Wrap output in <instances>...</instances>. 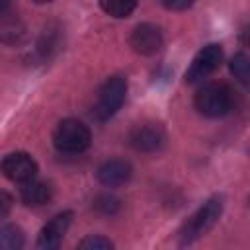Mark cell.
<instances>
[{"label": "cell", "mask_w": 250, "mask_h": 250, "mask_svg": "<svg viewBox=\"0 0 250 250\" xmlns=\"http://www.w3.org/2000/svg\"><path fill=\"white\" fill-rule=\"evenodd\" d=\"M164 8L168 10H174V12H180V10H188L195 0H160Z\"/></svg>", "instance_id": "ffe728a7"}, {"label": "cell", "mask_w": 250, "mask_h": 250, "mask_svg": "<svg viewBox=\"0 0 250 250\" xmlns=\"http://www.w3.org/2000/svg\"><path fill=\"white\" fill-rule=\"evenodd\" d=\"M10 4H12V0H0V14H4V12H8V8H10Z\"/></svg>", "instance_id": "44dd1931"}, {"label": "cell", "mask_w": 250, "mask_h": 250, "mask_svg": "<svg viewBox=\"0 0 250 250\" xmlns=\"http://www.w3.org/2000/svg\"><path fill=\"white\" fill-rule=\"evenodd\" d=\"M92 207H94L100 215L111 217V215L119 213V209H121V201H119L115 195H111V193H100V195L94 197Z\"/></svg>", "instance_id": "e0dca14e"}, {"label": "cell", "mask_w": 250, "mask_h": 250, "mask_svg": "<svg viewBox=\"0 0 250 250\" xmlns=\"http://www.w3.org/2000/svg\"><path fill=\"white\" fill-rule=\"evenodd\" d=\"M133 176V168L127 160H121V158H111V160H105L98 172H96V178L102 186H107V188H119L123 184H127Z\"/></svg>", "instance_id": "30bf717a"}, {"label": "cell", "mask_w": 250, "mask_h": 250, "mask_svg": "<svg viewBox=\"0 0 250 250\" xmlns=\"http://www.w3.org/2000/svg\"><path fill=\"white\" fill-rule=\"evenodd\" d=\"M0 172L10 182L23 184V182H29V180L35 178V174H37V162L27 152H12V154H6L2 158Z\"/></svg>", "instance_id": "52a82bcc"}, {"label": "cell", "mask_w": 250, "mask_h": 250, "mask_svg": "<svg viewBox=\"0 0 250 250\" xmlns=\"http://www.w3.org/2000/svg\"><path fill=\"white\" fill-rule=\"evenodd\" d=\"M223 205H225L223 195H213L211 199H207L186 221V225L182 227V230H180V244L182 246L191 244L193 240H197L199 236H203L205 232H209L215 227V223L219 221V217L223 213Z\"/></svg>", "instance_id": "7a4b0ae2"}, {"label": "cell", "mask_w": 250, "mask_h": 250, "mask_svg": "<svg viewBox=\"0 0 250 250\" xmlns=\"http://www.w3.org/2000/svg\"><path fill=\"white\" fill-rule=\"evenodd\" d=\"M20 197L27 207H41L51 201L53 189L45 182H37L35 178L29 182H23L20 188Z\"/></svg>", "instance_id": "4fadbf2b"}, {"label": "cell", "mask_w": 250, "mask_h": 250, "mask_svg": "<svg viewBox=\"0 0 250 250\" xmlns=\"http://www.w3.org/2000/svg\"><path fill=\"white\" fill-rule=\"evenodd\" d=\"M72 221V213L70 211H62L59 215H55L41 230L37 236V248L41 250H55L59 248V244L62 242V236L66 234L68 227Z\"/></svg>", "instance_id": "ba28073f"}, {"label": "cell", "mask_w": 250, "mask_h": 250, "mask_svg": "<svg viewBox=\"0 0 250 250\" xmlns=\"http://www.w3.org/2000/svg\"><path fill=\"white\" fill-rule=\"evenodd\" d=\"M90 129L78 119H62L53 131V145L66 154L84 152L90 146Z\"/></svg>", "instance_id": "3957f363"}, {"label": "cell", "mask_w": 250, "mask_h": 250, "mask_svg": "<svg viewBox=\"0 0 250 250\" xmlns=\"http://www.w3.org/2000/svg\"><path fill=\"white\" fill-rule=\"evenodd\" d=\"M100 8L111 18H127L135 12L137 0H100Z\"/></svg>", "instance_id": "9a60e30c"}, {"label": "cell", "mask_w": 250, "mask_h": 250, "mask_svg": "<svg viewBox=\"0 0 250 250\" xmlns=\"http://www.w3.org/2000/svg\"><path fill=\"white\" fill-rule=\"evenodd\" d=\"M27 35L25 23L16 14H0V43L4 45H20Z\"/></svg>", "instance_id": "7c38bea8"}, {"label": "cell", "mask_w": 250, "mask_h": 250, "mask_svg": "<svg viewBox=\"0 0 250 250\" xmlns=\"http://www.w3.org/2000/svg\"><path fill=\"white\" fill-rule=\"evenodd\" d=\"M33 2H37V4H47V2H51V0H33Z\"/></svg>", "instance_id": "7402d4cb"}, {"label": "cell", "mask_w": 250, "mask_h": 250, "mask_svg": "<svg viewBox=\"0 0 250 250\" xmlns=\"http://www.w3.org/2000/svg\"><path fill=\"white\" fill-rule=\"evenodd\" d=\"M166 143V131L160 123H141L129 133V145L139 152H158Z\"/></svg>", "instance_id": "8992f818"}, {"label": "cell", "mask_w": 250, "mask_h": 250, "mask_svg": "<svg viewBox=\"0 0 250 250\" xmlns=\"http://www.w3.org/2000/svg\"><path fill=\"white\" fill-rule=\"evenodd\" d=\"M61 47H62V27L57 23H49L37 39L35 53L39 55V59L49 61L61 51Z\"/></svg>", "instance_id": "8fae6325"}, {"label": "cell", "mask_w": 250, "mask_h": 250, "mask_svg": "<svg viewBox=\"0 0 250 250\" xmlns=\"http://www.w3.org/2000/svg\"><path fill=\"white\" fill-rule=\"evenodd\" d=\"M229 68H230V74H232L242 86H248V84H250V59H248L244 53H236V55L230 59Z\"/></svg>", "instance_id": "2e32d148"}, {"label": "cell", "mask_w": 250, "mask_h": 250, "mask_svg": "<svg viewBox=\"0 0 250 250\" xmlns=\"http://www.w3.org/2000/svg\"><path fill=\"white\" fill-rule=\"evenodd\" d=\"M127 96V80L123 76H109L100 92H98V102L94 105V115L98 121H107L109 117H113Z\"/></svg>", "instance_id": "277c9868"}, {"label": "cell", "mask_w": 250, "mask_h": 250, "mask_svg": "<svg viewBox=\"0 0 250 250\" xmlns=\"http://www.w3.org/2000/svg\"><path fill=\"white\" fill-rule=\"evenodd\" d=\"M129 45L139 55H145V57L154 55L162 47V31L152 23H141L133 29L129 37Z\"/></svg>", "instance_id": "9c48e42d"}, {"label": "cell", "mask_w": 250, "mask_h": 250, "mask_svg": "<svg viewBox=\"0 0 250 250\" xmlns=\"http://www.w3.org/2000/svg\"><path fill=\"white\" fill-rule=\"evenodd\" d=\"M78 248H84V250H111L113 242L104 238V236H86L84 240L78 242Z\"/></svg>", "instance_id": "ac0fdd59"}, {"label": "cell", "mask_w": 250, "mask_h": 250, "mask_svg": "<svg viewBox=\"0 0 250 250\" xmlns=\"http://www.w3.org/2000/svg\"><path fill=\"white\" fill-rule=\"evenodd\" d=\"M12 205H14V199H12V195H10L8 191L0 189V219L8 217V213L12 211Z\"/></svg>", "instance_id": "d6986e66"}, {"label": "cell", "mask_w": 250, "mask_h": 250, "mask_svg": "<svg viewBox=\"0 0 250 250\" xmlns=\"http://www.w3.org/2000/svg\"><path fill=\"white\" fill-rule=\"evenodd\" d=\"M23 230L16 225H0V250H20L23 246Z\"/></svg>", "instance_id": "5bb4252c"}, {"label": "cell", "mask_w": 250, "mask_h": 250, "mask_svg": "<svg viewBox=\"0 0 250 250\" xmlns=\"http://www.w3.org/2000/svg\"><path fill=\"white\" fill-rule=\"evenodd\" d=\"M193 104L201 115L209 119H219L232 111L234 92L225 82H207L195 92Z\"/></svg>", "instance_id": "6da1fadb"}, {"label": "cell", "mask_w": 250, "mask_h": 250, "mask_svg": "<svg viewBox=\"0 0 250 250\" xmlns=\"http://www.w3.org/2000/svg\"><path fill=\"white\" fill-rule=\"evenodd\" d=\"M223 61V47L219 43H209L205 45L191 61L189 68L186 70V82L193 84V82H199L203 78H207L209 74H213L219 64Z\"/></svg>", "instance_id": "5b68a950"}]
</instances>
